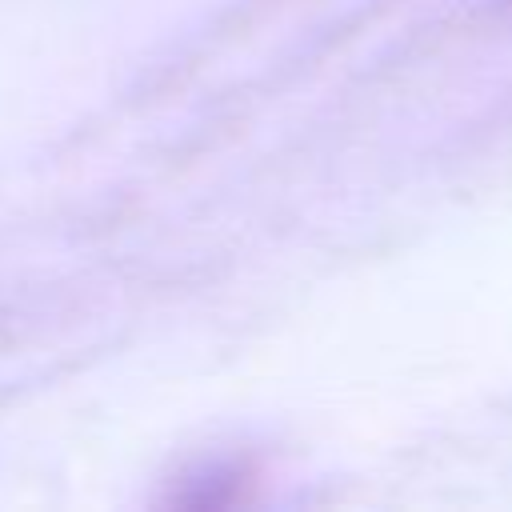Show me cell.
I'll use <instances>...</instances> for the list:
<instances>
[]
</instances>
